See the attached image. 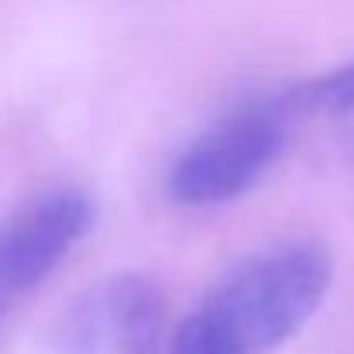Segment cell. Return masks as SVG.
<instances>
[{
    "label": "cell",
    "instance_id": "1",
    "mask_svg": "<svg viewBox=\"0 0 354 354\" xmlns=\"http://www.w3.org/2000/svg\"><path fill=\"white\" fill-rule=\"evenodd\" d=\"M330 289V258L296 241L227 272L179 324L165 354H272L292 341Z\"/></svg>",
    "mask_w": 354,
    "mask_h": 354
},
{
    "label": "cell",
    "instance_id": "2",
    "mask_svg": "<svg viewBox=\"0 0 354 354\" xmlns=\"http://www.w3.org/2000/svg\"><path fill=\"white\" fill-rule=\"evenodd\" d=\"M299 138L296 93L258 97L193 138L172 162L165 189L183 207H214L248 193Z\"/></svg>",
    "mask_w": 354,
    "mask_h": 354
},
{
    "label": "cell",
    "instance_id": "3",
    "mask_svg": "<svg viewBox=\"0 0 354 354\" xmlns=\"http://www.w3.org/2000/svg\"><path fill=\"white\" fill-rule=\"evenodd\" d=\"M97 207L83 189H45L0 221V306L45 282L93 227Z\"/></svg>",
    "mask_w": 354,
    "mask_h": 354
},
{
    "label": "cell",
    "instance_id": "4",
    "mask_svg": "<svg viewBox=\"0 0 354 354\" xmlns=\"http://www.w3.org/2000/svg\"><path fill=\"white\" fill-rule=\"evenodd\" d=\"M165 296L145 275H111L59 324V354H162Z\"/></svg>",
    "mask_w": 354,
    "mask_h": 354
},
{
    "label": "cell",
    "instance_id": "5",
    "mask_svg": "<svg viewBox=\"0 0 354 354\" xmlns=\"http://www.w3.org/2000/svg\"><path fill=\"white\" fill-rule=\"evenodd\" d=\"M299 134L320 138L337 158L354 165V62L306 86H296Z\"/></svg>",
    "mask_w": 354,
    "mask_h": 354
}]
</instances>
